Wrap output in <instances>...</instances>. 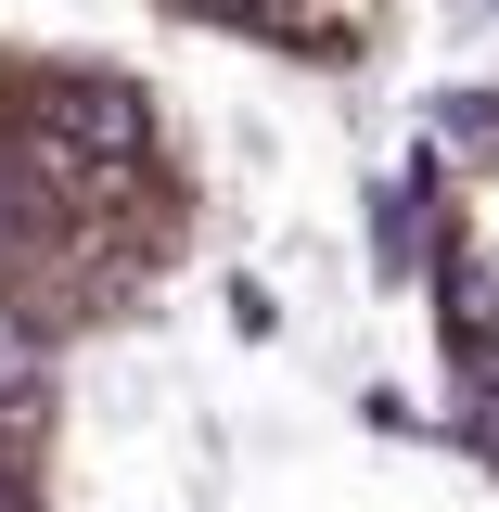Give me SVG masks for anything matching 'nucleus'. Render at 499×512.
<instances>
[{
	"instance_id": "nucleus-1",
	"label": "nucleus",
	"mask_w": 499,
	"mask_h": 512,
	"mask_svg": "<svg viewBox=\"0 0 499 512\" xmlns=\"http://www.w3.org/2000/svg\"><path fill=\"white\" fill-rule=\"evenodd\" d=\"M205 167L180 116L90 52L0 39V320L77 346L180 282Z\"/></svg>"
},
{
	"instance_id": "nucleus-2",
	"label": "nucleus",
	"mask_w": 499,
	"mask_h": 512,
	"mask_svg": "<svg viewBox=\"0 0 499 512\" xmlns=\"http://www.w3.org/2000/svg\"><path fill=\"white\" fill-rule=\"evenodd\" d=\"M397 256H410V320L448 436L474 448V474H499V77L410 141Z\"/></svg>"
},
{
	"instance_id": "nucleus-3",
	"label": "nucleus",
	"mask_w": 499,
	"mask_h": 512,
	"mask_svg": "<svg viewBox=\"0 0 499 512\" xmlns=\"http://www.w3.org/2000/svg\"><path fill=\"white\" fill-rule=\"evenodd\" d=\"M128 13L218 39L244 64H282V77H372L436 26V0H128Z\"/></svg>"
},
{
	"instance_id": "nucleus-4",
	"label": "nucleus",
	"mask_w": 499,
	"mask_h": 512,
	"mask_svg": "<svg viewBox=\"0 0 499 512\" xmlns=\"http://www.w3.org/2000/svg\"><path fill=\"white\" fill-rule=\"evenodd\" d=\"M0 512H64V346L0 320Z\"/></svg>"
}]
</instances>
